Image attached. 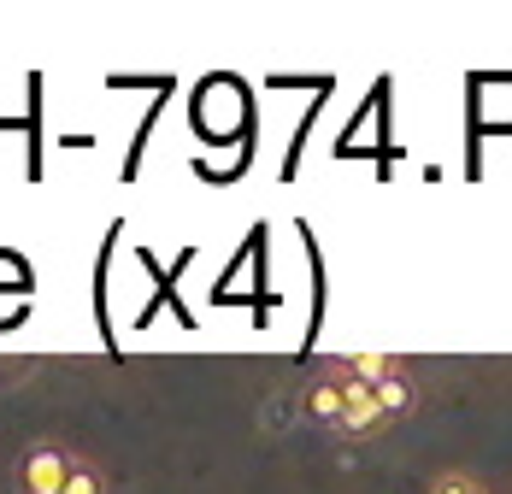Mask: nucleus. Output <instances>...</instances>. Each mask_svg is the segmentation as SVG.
Returning a JSON list of instances; mask_svg holds the SVG:
<instances>
[{"instance_id":"f257e3e1","label":"nucleus","mask_w":512,"mask_h":494,"mask_svg":"<svg viewBox=\"0 0 512 494\" xmlns=\"http://www.w3.org/2000/svg\"><path fill=\"white\" fill-rule=\"evenodd\" d=\"M71 465H77V447L42 436V442H30L24 453H18L12 483H18V494H65V483H71Z\"/></svg>"},{"instance_id":"f03ea898","label":"nucleus","mask_w":512,"mask_h":494,"mask_svg":"<svg viewBox=\"0 0 512 494\" xmlns=\"http://www.w3.org/2000/svg\"><path fill=\"white\" fill-rule=\"evenodd\" d=\"M295 406H301V418H307V424H318V430H330V436H336V430H342V418H348V383L324 365L318 377H307V389H301Z\"/></svg>"},{"instance_id":"7ed1b4c3","label":"nucleus","mask_w":512,"mask_h":494,"mask_svg":"<svg viewBox=\"0 0 512 494\" xmlns=\"http://www.w3.org/2000/svg\"><path fill=\"white\" fill-rule=\"evenodd\" d=\"M407 359L401 353H348V359H330V371L348 383V389H383Z\"/></svg>"},{"instance_id":"20e7f679","label":"nucleus","mask_w":512,"mask_h":494,"mask_svg":"<svg viewBox=\"0 0 512 494\" xmlns=\"http://www.w3.org/2000/svg\"><path fill=\"white\" fill-rule=\"evenodd\" d=\"M424 494H495V489L483 477H471V471H442V477H430Z\"/></svg>"}]
</instances>
